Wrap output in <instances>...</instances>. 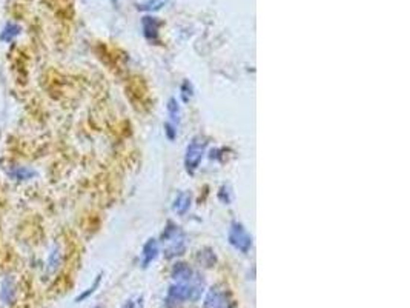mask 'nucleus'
<instances>
[{
  "label": "nucleus",
  "mask_w": 410,
  "mask_h": 308,
  "mask_svg": "<svg viewBox=\"0 0 410 308\" xmlns=\"http://www.w3.org/2000/svg\"><path fill=\"white\" fill-rule=\"evenodd\" d=\"M163 254L166 259H174L181 256L186 251V234L183 233L178 225L168 222L164 231L161 233Z\"/></svg>",
  "instance_id": "1"
},
{
  "label": "nucleus",
  "mask_w": 410,
  "mask_h": 308,
  "mask_svg": "<svg viewBox=\"0 0 410 308\" xmlns=\"http://www.w3.org/2000/svg\"><path fill=\"white\" fill-rule=\"evenodd\" d=\"M206 145H208L206 139L201 136H197V137H194L189 142V145L186 147V153H184V167H186L188 173H191V174H194L195 170L200 167L204 153H206Z\"/></svg>",
  "instance_id": "2"
},
{
  "label": "nucleus",
  "mask_w": 410,
  "mask_h": 308,
  "mask_svg": "<svg viewBox=\"0 0 410 308\" xmlns=\"http://www.w3.org/2000/svg\"><path fill=\"white\" fill-rule=\"evenodd\" d=\"M228 239H229V244L241 253H248L252 247V236L245 228V225L237 222V220L231 224Z\"/></svg>",
  "instance_id": "3"
},
{
  "label": "nucleus",
  "mask_w": 410,
  "mask_h": 308,
  "mask_svg": "<svg viewBox=\"0 0 410 308\" xmlns=\"http://www.w3.org/2000/svg\"><path fill=\"white\" fill-rule=\"evenodd\" d=\"M228 304V294L224 290H220L218 287H212L204 297L203 308H226Z\"/></svg>",
  "instance_id": "4"
},
{
  "label": "nucleus",
  "mask_w": 410,
  "mask_h": 308,
  "mask_svg": "<svg viewBox=\"0 0 410 308\" xmlns=\"http://www.w3.org/2000/svg\"><path fill=\"white\" fill-rule=\"evenodd\" d=\"M160 253V244L157 239H148L146 240V244L143 245L142 250V267L143 268H148L149 264H152L155 259H157Z\"/></svg>",
  "instance_id": "5"
},
{
  "label": "nucleus",
  "mask_w": 410,
  "mask_h": 308,
  "mask_svg": "<svg viewBox=\"0 0 410 308\" xmlns=\"http://www.w3.org/2000/svg\"><path fill=\"white\" fill-rule=\"evenodd\" d=\"M194 276V270L184 262H177L171 270V277L177 282H191Z\"/></svg>",
  "instance_id": "6"
},
{
  "label": "nucleus",
  "mask_w": 410,
  "mask_h": 308,
  "mask_svg": "<svg viewBox=\"0 0 410 308\" xmlns=\"http://www.w3.org/2000/svg\"><path fill=\"white\" fill-rule=\"evenodd\" d=\"M143 25V34L144 37L151 42H155L159 38V28H160V22L157 20V17H151L146 16L142 20Z\"/></svg>",
  "instance_id": "7"
},
{
  "label": "nucleus",
  "mask_w": 410,
  "mask_h": 308,
  "mask_svg": "<svg viewBox=\"0 0 410 308\" xmlns=\"http://www.w3.org/2000/svg\"><path fill=\"white\" fill-rule=\"evenodd\" d=\"M14 296H16V284H14V279L13 277H5L2 284H0V301L3 304L9 305L13 304L14 301Z\"/></svg>",
  "instance_id": "8"
},
{
  "label": "nucleus",
  "mask_w": 410,
  "mask_h": 308,
  "mask_svg": "<svg viewBox=\"0 0 410 308\" xmlns=\"http://www.w3.org/2000/svg\"><path fill=\"white\" fill-rule=\"evenodd\" d=\"M191 194L186 191H181L177 194V197H175L174 200V204H172V210H174V213H177L180 216L183 214H186L188 213V210L191 208Z\"/></svg>",
  "instance_id": "9"
},
{
  "label": "nucleus",
  "mask_w": 410,
  "mask_h": 308,
  "mask_svg": "<svg viewBox=\"0 0 410 308\" xmlns=\"http://www.w3.org/2000/svg\"><path fill=\"white\" fill-rule=\"evenodd\" d=\"M197 261L204 268H212L214 265H215V262H217V257H215V253H214L211 248H203V250H200L198 254H197Z\"/></svg>",
  "instance_id": "10"
},
{
  "label": "nucleus",
  "mask_w": 410,
  "mask_h": 308,
  "mask_svg": "<svg viewBox=\"0 0 410 308\" xmlns=\"http://www.w3.org/2000/svg\"><path fill=\"white\" fill-rule=\"evenodd\" d=\"M168 114H169V123H172L174 127L177 128L180 125L181 111H180V105H178V102L175 97H171L169 102H168Z\"/></svg>",
  "instance_id": "11"
},
{
  "label": "nucleus",
  "mask_w": 410,
  "mask_h": 308,
  "mask_svg": "<svg viewBox=\"0 0 410 308\" xmlns=\"http://www.w3.org/2000/svg\"><path fill=\"white\" fill-rule=\"evenodd\" d=\"M20 31H22V28L17 23H8L3 28V31L0 33V40L2 42H13L14 38L20 34Z\"/></svg>",
  "instance_id": "12"
},
{
  "label": "nucleus",
  "mask_w": 410,
  "mask_h": 308,
  "mask_svg": "<svg viewBox=\"0 0 410 308\" xmlns=\"http://www.w3.org/2000/svg\"><path fill=\"white\" fill-rule=\"evenodd\" d=\"M9 176L17 179V180H28V179L36 176V171L29 170L26 167H18V168H14L13 171H9Z\"/></svg>",
  "instance_id": "13"
},
{
  "label": "nucleus",
  "mask_w": 410,
  "mask_h": 308,
  "mask_svg": "<svg viewBox=\"0 0 410 308\" xmlns=\"http://www.w3.org/2000/svg\"><path fill=\"white\" fill-rule=\"evenodd\" d=\"M166 3H168V0H146V2L140 3L139 5V9L140 11H159V9H161Z\"/></svg>",
  "instance_id": "14"
},
{
  "label": "nucleus",
  "mask_w": 410,
  "mask_h": 308,
  "mask_svg": "<svg viewBox=\"0 0 410 308\" xmlns=\"http://www.w3.org/2000/svg\"><path fill=\"white\" fill-rule=\"evenodd\" d=\"M100 281H102V274H99V276L95 277L94 284H92V285H91L89 288H88L86 291H83V293H82V294H80L79 297H77V299H75V302H82V301L88 299V297H89L91 294H94V291H95L97 288H99V285H100Z\"/></svg>",
  "instance_id": "15"
},
{
  "label": "nucleus",
  "mask_w": 410,
  "mask_h": 308,
  "mask_svg": "<svg viewBox=\"0 0 410 308\" xmlns=\"http://www.w3.org/2000/svg\"><path fill=\"white\" fill-rule=\"evenodd\" d=\"M58 264H60V253H58V250H54L50 254V259H48V271L50 273L55 271Z\"/></svg>",
  "instance_id": "16"
},
{
  "label": "nucleus",
  "mask_w": 410,
  "mask_h": 308,
  "mask_svg": "<svg viewBox=\"0 0 410 308\" xmlns=\"http://www.w3.org/2000/svg\"><path fill=\"white\" fill-rule=\"evenodd\" d=\"M181 97L184 102H189V99L192 97V85L188 80H184L181 85Z\"/></svg>",
  "instance_id": "17"
},
{
  "label": "nucleus",
  "mask_w": 410,
  "mask_h": 308,
  "mask_svg": "<svg viewBox=\"0 0 410 308\" xmlns=\"http://www.w3.org/2000/svg\"><path fill=\"white\" fill-rule=\"evenodd\" d=\"M125 308H143V297L139 296L135 299H131L129 302H126Z\"/></svg>",
  "instance_id": "18"
},
{
  "label": "nucleus",
  "mask_w": 410,
  "mask_h": 308,
  "mask_svg": "<svg viewBox=\"0 0 410 308\" xmlns=\"http://www.w3.org/2000/svg\"><path fill=\"white\" fill-rule=\"evenodd\" d=\"M164 128H166V134H168V137H169L171 140H172L175 136H177V128H175L172 123L168 122V123L164 125Z\"/></svg>",
  "instance_id": "19"
},
{
  "label": "nucleus",
  "mask_w": 410,
  "mask_h": 308,
  "mask_svg": "<svg viewBox=\"0 0 410 308\" xmlns=\"http://www.w3.org/2000/svg\"><path fill=\"white\" fill-rule=\"evenodd\" d=\"M226 308H233V307H231V305H229V307H226Z\"/></svg>",
  "instance_id": "20"
}]
</instances>
